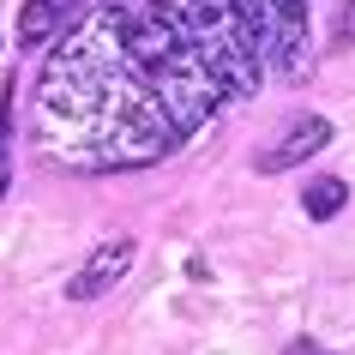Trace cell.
<instances>
[{"mask_svg": "<svg viewBox=\"0 0 355 355\" xmlns=\"http://www.w3.org/2000/svg\"><path fill=\"white\" fill-rule=\"evenodd\" d=\"M265 0H85L31 91V139L78 175L163 163L265 78Z\"/></svg>", "mask_w": 355, "mask_h": 355, "instance_id": "obj_1", "label": "cell"}, {"mask_svg": "<svg viewBox=\"0 0 355 355\" xmlns=\"http://www.w3.org/2000/svg\"><path fill=\"white\" fill-rule=\"evenodd\" d=\"M265 49L283 85L313 78V31H307V0H265Z\"/></svg>", "mask_w": 355, "mask_h": 355, "instance_id": "obj_2", "label": "cell"}, {"mask_svg": "<svg viewBox=\"0 0 355 355\" xmlns=\"http://www.w3.org/2000/svg\"><path fill=\"white\" fill-rule=\"evenodd\" d=\"M325 145H331V121H325V114H295L271 145H259L253 168H259V175H289V168H301L307 157H319Z\"/></svg>", "mask_w": 355, "mask_h": 355, "instance_id": "obj_3", "label": "cell"}, {"mask_svg": "<svg viewBox=\"0 0 355 355\" xmlns=\"http://www.w3.org/2000/svg\"><path fill=\"white\" fill-rule=\"evenodd\" d=\"M132 259H139V241H132V235H109V241H96L91 259L67 277V301H96V295H109L114 283L132 271Z\"/></svg>", "mask_w": 355, "mask_h": 355, "instance_id": "obj_4", "label": "cell"}, {"mask_svg": "<svg viewBox=\"0 0 355 355\" xmlns=\"http://www.w3.org/2000/svg\"><path fill=\"white\" fill-rule=\"evenodd\" d=\"M67 6H73V0H24V12H19V49H42V42L67 24Z\"/></svg>", "mask_w": 355, "mask_h": 355, "instance_id": "obj_5", "label": "cell"}, {"mask_svg": "<svg viewBox=\"0 0 355 355\" xmlns=\"http://www.w3.org/2000/svg\"><path fill=\"white\" fill-rule=\"evenodd\" d=\"M343 205H349V187H343L337 175H313V181H307V193H301V211H307L313 223H331Z\"/></svg>", "mask_w": 355, "mask_h": 355, "instance_id": "obj_6", "label": "cell"}, {"mask_svg": "<svg viewBox=\"0 0 355 355\" xmlns=\"http://www.w3.org/2000/svg\"><path fill=\"white\" fill-rule=\"evenodd\" d=\"M12 96H19V78H12L6 96H0V199H6V187H12Z\"/></svg>", "mask_w": 355, "mask_h": 355, "instance_id": "obj_7", "label": "cell"}, {"mask_svg": "<svg viewBox=\"0 0 355 355\" xmlns=\"http://www.w3.org/2000/svg\"><path fill=\"white\" fill-rule=\"evenodd\" d=\"M349 42H355V0H343L337 24H331V49H349Z\"/></svg>", "mask_w": 355, "mask_h": 355, "instance_id": "obj_8", "label": "cell"}, {"mask_svg": "<svg viewBox=\"0 0 355 355\" xmlns=\"http://www.w3.org/2000/svg\"><path fill=\"white\" fill-rule=\"evenodd\" d=\"M283 355H331V349H319L313 337H295V343H283Z\"/></svg>", "mask_w": 355, "mask_h": 355, "instance_id": "obj_9", "label": "cell"}]
</instances>
